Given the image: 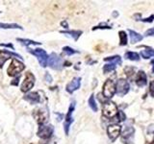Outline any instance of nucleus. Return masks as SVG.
I'll list each match as a JSON object with an SVG mask.
<instances>
[{
  "mask_svg": "<svg viewBox=\"0 0 154 144\" xmlns=\"http://www.w3.org/2000/svg\"><path fill=\"white\" fill-rule=\"evenodd\" d=\"M24 68H25V65H24L23 62L17 61V59H13L11 64L9 65L8 70H7L8 75L14 77L17 75L18 73H20L22 70H24Z\"/></svg>",
  "mask_w": 154,
  "mask_h": 144,
  "instance_id": "1",
  "label": "nucleus"
},
{
  "mask_svg": "<svg viewBox=\"0 0 154 144\" xmlns=\"http://www.w3.org/2000/svg\"><path fill=\"white\" fill-rule=\"evenodd\" d=\"M28 51L33 54L34 56H36L38 58V61L40 62V64L42 67H45L47 65V62H48V55L46 54V52L41 49V48H37L35 50H32L30 48H28Z\"/></svg>",
  "mask_w": 154,
  "mask_h": 144,
  "instance_id": "2",
  "label": "nucleus"
},
{
  "mask_svg": "<svg viewBox=\"0 0 154 144\" xmlns=\"http://www.w3.org/2000/svg\"><path fill=\"white\" fill-rule=\"evenodd\" d=\"M103 115L107 118H112L115 117L118 113V107L114 102L112 101H109V102H106L103 105Z\"/></svg>",
  "mask_w": 154,
  "mask_h": 144,
  "instance_id": "3",
  "label": "nucleus"
},
{
  "mask_svg": "<svg viewBox=\"0 0 154 144\" xmlns=\"http://www.w3.org/2000/svg\"><path fill=\"white\" fill-rule=\"evenodd\" d=\"M47 64L49 65L52 69L61 70L63 67V60L56 54V53H51L49 57H48Z\"/></svg>",
  "mask_w": 154,
  "mask_h": 144,
  "instance_id": "4",
  "label": "nucleus"
},
{
  "mask_svg": "<svg viewBox=\"0 0 154 144\" xmlns=\"http://www.w3.org/2000/svg\"><path fill=\"white\" fill-rule=\"evenodd\" d=\"M35 76H34L31 72H27L25 74V78L21 85V91L22 92H28L30 90L34 85H35Z\"/></svg>",
  "mask_w": 154,
  "mask_h": 144,
  "instance_id": "5",
  "label": "nucleus"
},
{
  "mask_svg": "<svg viewBox=\"0 0 154 144\" xmlns=\"http://www.w3.org/2000/svg\"><path fill=\"white\" fill-rule=\"evenodd\" d=\"M130 89V85L128 81L124 79H120L118 81L117 85H116V93L119 96H124L125 94L128 93Z\"/></svg>",
  "mask_w": 154,
  "mask_h": 144,
  "instance_id": "6",
  "label": "nucleus"
},
{
  "mask_svg": "<svg viewBox=\"0 0 154 144\" xmlns=\"http://www.w3.org/2000/svg\"><path fill=\"white\" fill-rule=\"evenodd\" d=\"M135 130L131 126H124L122 133V139L125 144H133V137H134Z\"/></svg>",
  "mask_w": 154,
  "mask_h": 144,
  "instance_id": "7",
  "label": "nucleus"
},
{
  "mask_svg": "<svg viewBox=\"0 0 154 144\" xmlns=\"http://www.w3.org/2000/svg\"><path fill=\"white\" fill-rule=\"evenodd\" d=\"M116 93V85L114 81L108 79L103 85V95L106 98H112Z\"/></svg>",
  "mask_w": 154,
  "mask_h": 144,
  "instance_id": "8",
  "label": "nucleus"
},
{
  "mask_svg": "<svg viewBox=\"0 0 154 144\" xmlns=\"http://www.w3.org/2000/svg\"><path fill=\"white\" fill-rule=\"evenodd\" d=\"M53 131H54V129H53L52 125L42 124V125H40V128H38V136L43 139L49 138L52 136Z\"/></svg>",
  "mask_w": 154,
  "mask_h": 144,
  "instance_id": "9",
  "label": "nucleus"
},
{
  "mask_svg": "<svg viewBox=\"0 0 154 144\" xmlns=\"http://www.w3.org/2000/svg\"><path fill=\"white\" fill-rule=\"evenodd\" d=\"M75 109V102H72L69 106V112H67V114L66 116V120H65V124H64V129H65V133L66 134H69V126L71 125V123L73 122V118H72V112Z\"/></svg>",
  "mask_w": 154,
  "mask_h": 144,
  "instance_id": "10",
  "label": "nucleus"
},
{
  "mask_svg": "<svg viewBox=\"0 0 154 144\" xmlns=\"http://www.w3.org/2000/svg\"><path fill=\"white\" fill-rule=\"evenodd\" d=\"M120 131H122V128H120L119 125L118 124H113V125H109L107 128V134L110 137V139L112 141H115L119 136Z\"/></svg>",
  "mask_w": 154,
  "mask_h": 144,
  "instance_id": "11",
  "label": "nucleus"
},
{
  "mask_svg": "<svg viewBox=\"0 0 154 144\" xmlns=\"http://www.w3.org/2000/svg\"><path fill=\"white\" fill-rule=\"evenodd\" d=\"M33 115L35 116L36 120L40 125L45 124V122L46 121V119L48 117L47 110H43V109H36L35 110H34Z\"/></svg>",
  "mask_w": 154,
  "mask_h": 144,
  "instance_id": "12",
  "label": "nucleus"
},
{
  "mask_svg": "<svg viewBox=\"0 0 154 144\" xmlns=\"http://www.w3.org/2000/svg\"><path fill=\"white\" fill-rule=\"evenodd\" d=\"M11 57H16V58H19V59H23L20 55L17 54V53L10 52L8 50H0V67H2L3 64H5V62L9 60Z\"/></svg>",
  "mask_w": 154,
  "mask_h": 144,
  "instance_id": "13",
  "label": "nucleus"
},
{
  "mask_svg": "<svg viewBox=\"0 0 154 144\" xmlns=\"http://www.w3.org/2000/svg\"><path fill=\"white\" fill-rule=\"evenodd\" d=\"M80 85H81V78L80 77H76L70 83L66 85V89L69 93H73L75 90H77L80 88Z\"/></svg>",
  "mask_w": 154,
  "mask_h": 144,
  "instance_id": "14",
  "label": "nucleus"
},
{
  "mask_svg": "<svg viewBox=\"0 0 154 144\" xmlns=\"http://www.w3.org/2000/svg\"><path fill=\"white\" fill-rule=\"evenodd\" d=\"M135 82H136V85L138 86H144L147 84V77L146 75L143 71H139L137 75H136V79H135Z\"/></svg>",
  "mask_w": 154,
  "mask_h": 144,
  "instance_id": "15",
  "label": "nucleus"
},
{
  "mask_svg": "<svg viewBox=\"0 0 154 144\" xmlns=\"http://www.w3.org/2000/svg\"><path fill=\"white\" fill-rule=\"evenodd\" d=\"M23 99L30 104H38L41 101V97L38 92H29L24 96Z\"/></svg>",
  "mask_w": 154,
  "mask_h": 144,
  "instance_id": "16",
  "label": "nucleus"
},
{
  "mask_svg": "<svg viewBox=\"0 0 154 144\" xmlns=\"http://www.w3.org/2000/svg\"><path fill=\"white\" fill-rule=\"evenodd\" d=\"M129 36H130V41L131 43H136L138 41H141L143 37L142 35H140L139 33L135 32V31H132V30H129Z\"/></svg>",
  "mask_w": 154,
  "mask_h": 144,
  "instance_id": "17",
  "label": "nucleus"
},
{
  "mask_svg": "<svg viewBox=\"0 0 154 144\" xmlns=\"http://www.w3.org/2000/svg\"><path fill=\"white\" fill-rule=\"evenodd\" d=\"M144 48H146V49L141 52V55L143 59H149V58L154 57V50L152 49V48L147 47V46H146Z\"/></svg>",
  "mask_w": 154,
  "mask_h": 144,
  "instance_id": "18",
  "label": "nucleus"
},
{
  "mask_svg": "<svg viewBox=\"0 0 154 144\" xmlns=\"http://www.w3.org/2000/svg\"><path fill=\"white\" fill-rule=\"evenodd\" d=\"M0 28L2 29H19V30H23V28L16 23H1L0 22Z\"/></svg>",
  "mask_w": 154,
  "mask_h": 144,
  "instance_id": "19",
  "label": "nucleus"
},
{
  "mask_svg": "<svg viewBox=\"0 0 154 144\" xmlns=\"http://www.w3.org/2000/svg\"><path fill=\"white\" fill-rule=\"evenodd\" d=\"M17 40L18 42L22 43V44H25L26 46H29V45H40V44H42V42L34 41L32 40H28V38H17Z\"/></svg>",
  "mask_w": 154,
  "mask_h": 144,
  "instance_id": "20",
  "label": "nucleus"
},
{
  "mask_svg": "<svg viewBox=\"0 0 154 144\" xmlns=\"http://www.w3.org/2000/svg\"><path fill=\"white\" fill-rule=\"evenodd\" d=\"M62 34H66V35H69L71 38H74V40H77L81 36L82 31H61Z\"/></svg>",
  "mask_w": 154,
  "mask_h": 144,
  "instance_id": "21",
  "label": "nucleus"
},
{
  "mask_svg": "<svg viewBox=\"0 0 154 144\" xmlns=\"http://www.w3.org/2000/svg\"><path fill=\"white\" fill-rule=\"evenodd\" d=\"M125 58L128 59V60H130V61H139L140 60V56H139L138 53L131 52V51L125 53Z\"/></svg>",
  "mask_w": 154,
  "mask_h": 144,
  "instance_id": "22",
  "label": "nucleus"
},
{
  "mask_svg": "<svg viewBox=\"0 0 154 144\" xmlns=\"http://www.w3.org/2000/svg\"><path fill=\"white\" fill-rule=\"evenodd\" d=\"M104 61L106 62H111L113 64H122V59H120L119 56H114V57H108V58H105Z\"/></svg>",
  "mask_w": 154,
  "mask_h": 144,
  "instance_id": "23",
  "label": "nucleus"
},
{
  "mask_svg": "<svg viewBox=\"0 0 154 144\" xmlns=\"http://www.w3.org/2000/svg\"><path fill=\"white\" fill-rule=\"evenodd\" d=\"M89 106H90V108L94 110V112H97V104H96L95 102V100H94V96L91 94L90 96V98H89Z\"/></svg>",
  "mask_w": 154,
  "mask_h": 144,
  "instance_id": "24",
  "label": "nucleus"
},
{
  "mask_svg": "<svg viewBox=\"0 0 154 144\" xmlns=\"http://www.w3.org/2000/svg\"><path fill=\"white\" fill-rule=\"evenodd\" d=\"M119 44L120 45H126L127 44V35L124 31H120L119 33Z\"/></svg>",
  "mask_w": 154,
  "mask_h": 144,
  "instance_id": "25",
  "label": "nucleus"
},
{
  "mask_svg": "<svg viewBox=\"0 0 154 144\" xmlns=\"http://www.w3.org/2000/svg\"><path fill=\"white\" fill-rule=\"evenodd\" d=\"M63 51H64V53H65V54H66L67 56H71V55L75 54V53H78V51H76V50H74V49H72V48L69 47V46H66V47H64V48H63Z\"/></svg>",
  "mask_w": 154,
  "mask_h": 144,
  "instance_id": "26",
  "label": "nucleus"
},
{
  "mask_svg": "<svg viewBox=\"0 0 154 144\" xmlns=\"http://www.w3.org/2000/svg\"><path fill=\"white\" fill-rule=\"evenodd\" d=\"M116 69V65L113 64H105L103 66V72L104 73H109V72L113 71Z\"/></svg>",
  "mask_w": 154,
  "mask_h": 144,
  "instance_id": "27",
  "label": "nucleus"
},
{
  "mask_svg": "<svg viewBox=\"0 0 154 144\" xmlns=\"http://www.w3.org/2000/svg\"><path fill=\"white\" fill-rule=\"evenodd\" d=\"M96 29H111V26L107 25V24H105V23H101L98 26L94 27L93 30H96Z\"/></svg>",
  "mask_w": 154,
  "mask_h": 144,
  "instance_id": "28",
  "label": "nucleus"
},
{
  "mask_svg": "<svg viewBox=\"0 0 154 144\" xmlns=\"http://www.w3.org/2000/svg\"><path fill=\"white\" fill-rule=\"evenodd\" d=\"M125 72H126V74H127V76H131V75H133L134 74V70H135V68L134 67H125Z\"/></svg>",
  "mask_w": 154,
  "mask_h": 144,
  "instance_id": "29",
  "label": "nucleus"
},
{
  "mask_svg": "<svg viewBox=\"0 0 154 144\" xmlns=\"http://www.w3.org/2000/svg\"><path fill=\"white\" fill-rule=\"evenodd\" d=\"M118 114H119V121H124L125 119H126V116H125V113L123 112H118Z\"/></svg>",
  "mask_w": 154,
  "mask_h": 144,
  "instance_id": "30",
  "label": "nucleus"
},
{
  "mask_svg": "<svg viewBox=\"0 0 154 144\" xmlns=\"http://www.w3.org/2000/svg\"><path fill=\"white\" fill-rule=\"evenodd\" d=\"M45 81L46 82V83H51L52 82V77L49 73H48V72H46L45 75Z\"/></svg>",
  "mask_w": 154,
  "mask_h": 144,
  "instance_id": "31",
  "label": "nucleus"
},
{
  "mask_svg": "<svg viewBox=\"0 0 154 144\" xmlns=\"http://www.w3.org/2000/svg\"><path fill=\"white\" fill-rule=\"evenodd\" d=\"M144 36H146V37H149V36H154V28L148 29V30L146 32V34H144Z\"/></svg>",
  "mask_w": 154,
  "mask_h": 144,
  "instance_id": "32",
  "label": "nucleus"
},
{
  "mask_svg": "<svg viewBox=\"0 0 154 144\" xmlns=\"http://www.w3.org/2000/svg\"><path fill=\"white\" fill-rule=\"evenodd\" d=\"M149 91H150V94L154 97V81H152L149 86Z\"/></svg>",
  "mask_w": 154,
  "mask_h": 144,
  "instance_id": "33",
  "label": "nucleus"
},
{
  "mask_svg": "<svg viewBox=\"0 0 154 144\" xmlns=\"http://www.w3.org/2000/svg\"><path fill=\"white\" fill-rule=\"evenodd\" d=\"M153 19H154V16H150L149 17H147V18H143V19H141L142 21H143V22H152L153 21Z\"/></svg>",
  "mask_w": 154,
  "mask_h": 144,
  "instance_id": "34",
  "label": "nucleus"
},
{
  "mask_svg": "<svg viewBox=\"0 0 154 144\" xmlns=\"http://www.w3.org/2000/svg\"><path fill=\"white\" fill-rule=\"evenodd\" d=\"M18 77H17V79H14V80H13V82H11V85L12 86H17L18 85Z\"/></svg>",
  "mask_w": 154,
  "mask_h": 144,
  "instance_id": "35",
  "label": "nucleus"
},
{
  "mask_svg": "<svg viewBox=\"0 0 154 144\" xmlns=\"http://www.w3.org/2000/svg\"><path fill=\"white\" fill-rule=\"evenodd\" d=\"M0 46H5V47H11L12 49H14V46H13V44H11V43H8V44H3V43H1V44H0Z\"/></svg>",
  "mask_w": 154,
  "mask_h": 144,
  "instance_id": "36",
  "label": "nucleus"
},
{
  "mask_svg": "<svg viewBox=\"0 0 154 144\" xmlns=\"http://www.w3.org/2000/svg\"><path fill=\"white\" fill-rule=\"evenodd\" d=\"M61 24H62V26H65V28H67V26H69V25H67L66 21H63Z\"/></svg>",
  "mask_w": 154,
  "mask_h": 144,
  "instance_id": "37",
  "label": "nucleus"
},
{
  "mask_svg": "<svg viewBox=\"0 0 154 144\" xmlns=\"http://www.w3.org/2000/svg\"><path fill=\"white\" fill-rule=\"evenodd\" d=\"M151 64H153V65H154V60H152V61H151Z\"/></svg>",
  "mask_w": 154,
  "mask_h": 144,
  "instance_id": "38",
  "label": "nucleus"
},
{
  "mask_svg": "<svg viewBox=\"0 0 154 144\" xmlns=\"http://www.w3.org/2000/svg\"><path fill=\"white\" fill-rule=\"evenodd\" d=\"M153 73H154V65H153Z\"/></svg>",
  "mask_w": 154,
  "mask_h": 144,
  "instance_id": "39",
  "label": "nucleus"
}]
</instances>
